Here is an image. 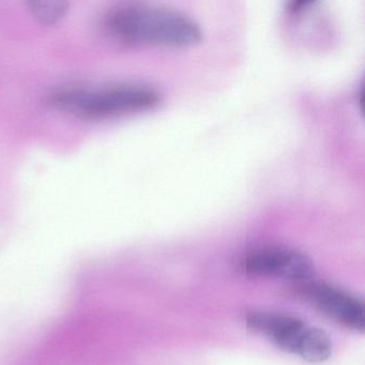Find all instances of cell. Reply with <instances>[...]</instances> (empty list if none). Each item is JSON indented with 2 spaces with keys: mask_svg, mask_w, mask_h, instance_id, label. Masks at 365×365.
I'll list each match as a JSON object with an SVG mask.
<instances>
[{
  "mask_svg": "<svg viewBox=\"0 0 365 365\" xmlns=\"http://www.w3.org/2000/svg\"><path fill=\"white\" fill-rule=\"evenodd\" d=\"M110 36L128 43L187 48L202 40L194 19L168 6L127 4L113 9L106 19Z\"/></svg>",
  "mask_w": 365,
  "mask_h": 365,
  "instance_id": "6da1fadb",
  "label": "cell"
},
{
  "mask_svg": "<svg viewBox=\"0 0 365 365\" xmlns=\"http://www.w3.org/2000/svg\"><path fill=\"white\" fill-rule=\"evenodd\" d=\"M159 102L157 89L133 83L96 88L65 89L52 98V103L59 110L89 119L142 112L153 108Z\"/></svg>",
  "mask_w": 365,
  "mask_h": 365,
  "instance_id": "7a4b0ae2",
  "label": "cell"
},
{
  "mask_svg": "<svg viewBox=\"0 0 365 365\" xmlns=\"http://www.w3.org/2000/svg\"><path fill=\"white\" fill-rule=\"evenodd\" d=\"M247 327L267 337L277 348L312 363L324 362L332 354V341L324 331L292 315L256 312L247 317Z\"/></svg>",
  "mask_w": 365,
  "mask_h": 365,
  "instance_id": "3957f363",
  "label": "cell"
},
{
  "mask_svg": "<svg viewBox=\"0 0 365 365\" xmlns=\"http://www.w3.org/2000/svg\"><path fill=\"white\" fill-rule=\"evenodd\" d=\"M241 268L252 277H277L298 284L312 281L315 275V267L305 254L284 245L254 250L245 256Z\"/></svg>",
  "mask_w": 365,
  "mask_h": 365,
  "instance_id": "277c9868",
  "label": "cell"
},
{
  "mask_svg": "<svg viewBox=\"0 0 365 365\" xmlns=\"http://www.w3.org/2000/svg\"><path fill=\"white\" fill-rule=\"evenodd\" d=\"M300 285L303 296L320 313L352 330L364 331V304L358 297L313 279Z\"/></svg>",
  "mask_w": 365,
  "mask_h": 365,
  "instance_id": "5b68a950",
  "label": "cell"
},
{
  "mask_svg": "<svg viewBox=\"0 0 365 365\" xmlns=\"http://www.w3.org/2000/svg\"><path fill=\"white\" fill-rule=\"evenodd\" d=\"M31 16L44 26H54L67 14V4L63 1H33L29 3Z\"/></svg>",
  "mask_w": 365,
  "mask_h": 365,
  "instance_id": "8992f818",
  "label": "cell"
}]
</instances>
